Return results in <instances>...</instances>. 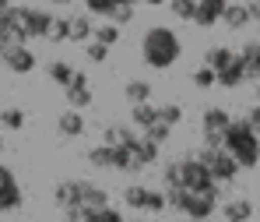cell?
<instances>
[{"label": "cell", "instance_id": "4fadbf2b", "mask_svg": "<svg viewBox=\"0 0 260 222\" xmlns=\"http://www.w3.org/2000/svg\"><path fill=\"white\" fill-rule=\"evenodd\" d=\"M53 201H56L60 212L71 208V205H81V180H63V183H56V187H53Z\"/></svg>", "mask_w": 260, "mask_h": 222}, {"label": "cell", "instance_id": "7bdbcfd3", "mask_svg": "<svg viewBox=\"0 0 260 222\" xmlns=\"http://www.w3.org/2000/svg\"><path fill=\"white\" fill-rule=\"evenodd\" d=\"M246 124L253 127V134H260V102L253 106V109H250V113H246Z\"/></svg>", "mask_w": 260, "mask_h": 222}, {"label": "cell", "instance_id": "ee69618b", "mask_svg": "<svg viewBox=\"0 0 260 222\" xmlns=\"http://www.w3.org/2000/svg\"><path fill=\"white\" fill-rule=\"evenodd\" d=\"M246 11H250V21H257V25H260V0H250Z\"/></svg>", "mask_w": 260, "mask_h": 222}, {"label": "cell", "instance_id": "8d00e7d4", "mask_svg": "<svg viewBox=\"0 0 260 222\" xmlns=\"http://www.w3.org/2000/svg\"><path fill=\"white\" fill-rule=\"evenodd\" d=\"M144 212H151V215L166 212V194H162V190H151V187H148V201H144Z\"/></svg>", "mask_w": 260, "mask_h": 222}, {"label": "cell", "instance_id": "83f0119b", "mask_svg": "<svg viewBox=\"0 0 260 222\" xmlns=\"http://www.w3.org/2000/svg\"><path fill=\"white\" fill-rule=\"evenodd\" d=\"M85 222H123V215H120V208L102 205V208H85Z\"/></svg>", "mask_w": 260, "mask_h": 222}, {"label": "cell", "instance_id": "60d3db41", "mask_svg": "<svg viewBox=\"0 0 260 222\" xmlns=\"http://www.w3.org/2000/svg\"><path fill=\"white\" fill-rule=\"evenodd\" d=\"M88 60H91V64H102V60H106V53H109V46H102V43H95V39H88Z\"/></svg>", "mask_w": 260, "mask_h": 222}, {"label": "cell", "instance_id": "f546056e", "mask_svg": "<svg viewBox=\"0 0 260 222\" xmlns=\"http://www.w3.org/2000/svg\"><path fill=\"white\" fill-rule=\"evenodd\" d=\"M46 39H49V43H67V39H71V18H53Z\"/></svg>", "mask_w": 260, "mask_h": 222}, {"label": "cell", "instance_id": "db71d44e", "mask_svg": "<svg viewBox=\"0 0 260 222\" xmlns=\"http://www.w3.org/2000/svg\"><path fill=\"white\" fill-rule=\"evenodd\" d=\"M123 222H127V219H123ZM130 222H134V219H130Z\"/></svg>", "mask_w": 260, "mask_h": 222}, {"label": "cell", "instance_id": "2e32d148", "mask_svg": "<svg viewBox=\"0 0 260 222\" xmlns=\"http://www.w3.org/2000/svg\"><path fill=\"white\" fill-rule=\"evenodd\" d=\"M130 155H134V162H137V170H144V166H151V162H158V145H155V141H148L144 134H137V141L130 145Z\"/></svg>", "mask_w": 260, "mask_h": 222}, {"label": "cell", "instance_id": "6da1fadb", "mask_svg": "<svg viewBox=\"0 0 260 222\" xmlns=\"http://www.w3.org/2000/svg\"><path fill=\"white\" fill-rule=\"evenodd\" d=\"M179 57H183V39L176 36V29L151 25V29L141 36V60H144L151 71H169Z\"/></svg>", "mask_w": 260, "mask_h": 222}, {"label": "cell", "instance_id": "e0dca14e", "mask_svg": "<svg viewBox=\"0 0 260 222\" xmlns=\"http://www.w3.org/2000/svg\"><path fill=\"white\" fill-rule=\"evenodd\" d=\"M221 215H225V222H253V201L250 198H232V201H225Z\"/></svg>", "mask_w": 260, "mask_h": 222}, {"label": "cell", "instance_id": "44dd1931", "mask_svg": "<svg viewBox=\"0 0 260 222\" xmlns=\"http://www.w3.org/2000/svg\"><path fill=\"white\" fill-rule=\"evenodd\" d=\"M81 205H85V208H102V205H109V194H106L99 183L81 180Z\"/></svg>", "mask_w": 260, "mask_h": 222}, {"label": "cell", "instance_id": "603a6c76", "mask_svg": "<svg viewBox=\"0 0 260 222\" xmlns=\"http://www.w3.org/2000/svg\"><path fill=\"white\" fill-rule=\"evenodd\" d=\"M46 74H49V81H53V85H60V89H63V85H71L74 67H71L67 60H53V64L46 67Z\"/></svg>", "mask_w": 260, "mask_h": 222}, {"label": "cell", "instance_id": "484cf974", "mask_svg": "<svg viewBox=\"0 0 260 222\" xmlns=\"http://www.w3.org/2000/svg\"><path fill=\"white\" fill-rule=\"evenodd\" d=\"M123 92H127L130 102H151V85H148L144 78H134V81H127V85H123Z\"/></svg>", "mask_w": 260, "mask_h": 222}, {"label": "cell", "instance_id": "cb8c5ba5", "mask_svg": "<svg viewBox=\"0 0 260 222\" xmlns=\"http://www.w3.org/2000/svg\"><path fill=\"white\" fill-rule=\"evenodd\" d=\"M236 53L229 49V46H211L208 53H204V67H211V71H221V67H229V60H232Z\"/></svg>", "mask_w": 260, "mask_h": 222}, {"label": "cell", "instance_id": "ab89813d", "mask_svg": "<svg viewBox=\"0 0 260 222\" xmlns=\"http://www.w3.org/2000/svg\"><path fill=\"white\" fill-rule=\"evenodd\" d=\"M162 187L169 190V187H183L179 183V162H166V170H162Z\"/></svg>", "mask_w": 260, "mask_h": 222}, {"label": "cell", "instance_id": "d6986e66", "mask_svg": "<svg viewBox=\"0 0 260 222\" xmlns=\"http://www.w3.org/2000/svg\"><path fill=\"white\" fill-rule=\"evenodd\" d=\"M221 25L232 29V32H243V29L250 25V11H246V4H229V7L221 11Z\"/></svg>", "mask_w": 260, "mask_h": 222}, {"label": "cell", "instance_id": "8992f818", "mask_svg": "<svg viewBox=\"0 0 260 222\" xmlns=\"http://www.w3.org/2000/svg\"><path fill=\"white\" fill-rule=\"evenodd\" d=\"M49 25H53V14H49L46 7H21V4H18V29H21L28 39L46 36Z\"/></svg>", "mask_w": 260, "mask_h": 222}, {"label": "cell", "instance_id": "4dcf8cb0", "mask_svg": "<svg viewBox=\"0 0 260 222\" xmlns=\"http://www.w3.org/2000/svg\"><path fill=\"white\" fill-rule=\"evenodd\" d=\"M91 39L95 43H102V46H113V43H120V25H95V32H91Z\"/></svg>", "mask_w": 260, "mask_h": 222}, {"label": "cell", "instance_id": "5bb4252c", "mask_svg": "<svg viewBox=\"0 0 260 222\" xmlns=\"http://www.w3.org/2000/svg\"><path fill=\"white\" fill-rule=\"evenodd\" d=\"M236 57L243 60L246 81H257V78H260V39H250V43H243V49H239Z\"/></svg>", "mask_w": 260, "mask_h": 222}, {"label": "cell", "instance_id": "d4e9b609", "mask_svg": "<svg viewBox=\"0 0 260 222\" xmlns=\"http://www.w3.org/2000/svg\"><path fill=\"white\" fill-rule=\"evenodd\" d=\"M85 159L95 170H113V145H95V148H88Z\"/></svg>", "mask_w": 260, "mask_h": 222}, {"label": "cell", "instance_id": "7dc6e473", "mask_svg": "<svg viewBox=\"0 0 260 222\" xmlns=\"http://www.w3.org/2000/svg\"><path fill=\"white\" fill-rule=\"evenodd\" d=\"M253 92H257V102H260V78L253 81Z\"/></svg>", "mask_w": 260, "mask_h": 222}, {"label": "cell", "instance_id": "816d5d0a", "mask_svg": "<svg viewBox=\"0 0 260 222\" xmlns=\"http://www.w3.org/2000/svg\"><path fill=\"white\" fill-rule=\"evenodd\" d=\"M116 4H137V0H116Z\"/></svg>", "mask_w": 260, "mask_h": 222}, {"label": "cell", "instance_id": "52a82bcc", "mask_svg": "<svg viewBox=\"0 0 260 222\" xmlns=\"http://www.w3.org/2000/svg\"><path fill=\"white\" fill-rule=\"evenodd\" d=\"M0 64H4L7 71H14V74H32V71H36V53L28 49V43H11Z\"/></svg>", "mask_w": 260, "mask_h": 222}, {"label": "cell", "instance_id": "f5cc1de1", "mask_svg": "<svg viewBox=\"0 0 260 222\" xmlns=\"http://www.w3.org/2000/svg\"><path fill=\"white\" fill-rule=\"evenodd\" d=\"M0 152H4V134H0Z\"/></svg>", "mask_w": 260, "mask_h": 222}, {"label": "cell", "instance_id": "ba28073f", "mask_svg": "<svg viewBox=\"0 0 260 222\" xmlns=\"http://www.w3.org/2000/svg\"><path fill=\"white\" fill-rule=\"evenodd\" d=\"M21 183L14 177V170H7V166H0V212H14V208H21Z\"/></svg>", "mask_w": 260, "mask_h": 222}, {"label": "cell", "instance_id": "7c38bea8", "mask_svg": "<svg viewBox=\"0 0 260 222\" xmlns=\"http://www.w3.org/2000/svg\"><path fill=\"white\" fill-rule=\"evenodd\" d=\"M243 81H246V71H243V60H239V57H232L229 67L215 71V85L218 89H239Z\"/></svg>", "mask_w": 260, "mask_h": 222}, {"label": "cell", "instance_id": "d590c367", "mask_svg": "<svg viewBox=\"0 0 260 222\" xmlns=\"http://www.w3.org/2000/svg\"><path fill=\"white\" fill-rule=\"evenodd\" d=\"M158 120L169 124V127H176V124L183 120V106H179V102H166V106H158Z\"/></svg>", "mask_w": 260, "mask_h": 222}, {"label": "cell", "instance_id": "1f68e13d", "mask_svg": "<svg viewBox=\"0 0 260 222\" xmlns=\"http://www.w3.org/2000/svg\"><path fill=\"white\" fill-rule=\"evenodd\" d=\"M123 201H127L130 208L144 212V201H148V187H141V183H130L127 190H123Z\"/></svg>", "mask_w": 260, "mask_h": 222}, {"label": "cell", "instance_id": "e575fe53", "mask_svg": "<svg viewBox=\"0 0 260 222\" xmlns=\"http://www.w3.org/2000/svg\"><path fill=\"white\" fill-rule=\"evenodd\" d=\"M109 21H113V25H120V29H123V25H130V21H134V4H113Z\"/></svg>", "mask_w": 260, "mask_h": 222}, {"label": "cell", "instance_id": "4316f807", "mask_svg": "<svg viewBox=\"0 0 260 222\" xmlns=\"http://www.w3.org/2000/svg\"><path fill=\"white\" fill-rule=\"evenodd\" d=\"M0 127H4V131H21V127H25V109H18V106L0 109Z\"/></svg>", "mask_w": 260, "mask_h": 222}, {"label": "cell", "instance_id": "d6a6232c", "mask_svg": "<svg viewBox=\"0 0 260 222\" xmlns=\"http://www.w3.org/2000/svg\"><path fill=\"white\" fill-rule=\"evenodd\" d=\"M169 11L179 21H193V11H197V0H169Z\"/></svg>", "mask_w": 260, "mask_h": 222}, {"label": "cell", "instance_id": "ffe728a7", "mask_svg": "<svg viewBox=\"0 0 260 222\" xmlns=\"http://www.w3.org/2000/svg\"><path fill=\"white\" fill-rule=\"evenodd\" d=\"M158 120V106H151V102H134L130 106V127H151Z\"/></svg>", "mask_w": 260, "mask_h": 222}, {"label": "cell", "instance_id": "c3c4849f", "mask_svg": "<svg viewBox=\"0 0 260 222\" xmlns=\"http://www.w3.org/2000/svg\"><path fill=\"white\" fill-rule=\"evenodd\" d=\"M11 4H14V0H0V7H11Z\"/></svg>", "mask_w": 260, "mask_h": 222}, {"label": "cell", "instance_id": "f1b7e54d", "mask_svg": "<svg viewBox=\"0 0 260 222\" xmlns=\"http://www.w3.org/2000/svg\"><path fill=\"white\" fill-rule=\"evenodd\" d=\"M14 29H18V4L0 7V39H11Z\"/></svg>", "mask_w": 260, "mask_h": 222}, {"label": "cell", "instance_id": "7a4b0ae2", "mask_svg": "<svg viewBox=\"0 0 260 222\" xmlns=\"http://www.w3.org/2000/svg\"><path fill=\"white\" fill-rule=\"evenodd\" d=\"M221 148L236 159L239 170H257L260 166V134H253V127L243 120H232L225 127V137H221Z\"/></svg>", "mask_w": 260, "mask_h": 222}, {"label": "cell", "instance_id": "f907efd6", "mask_svg": "<svg viewBox=\"0 0 260 222\" xmlns=\"http://www.w3.org/2000/svg\"><path fill=\"white\" fill-rule=\"evenodd\" d=\"M53 4H74V0H53Z\"/></svg>", "mask_w": 260, "mask_h": 222}, {"label": "cell", "instance_id": "277c9868", "mask_svg": "<svg viewBox=\"0 0 260 222\" xmlns=\"http://www.w3.org/2000/svg\"><path fill=\"white\" fill-rule=\"evenodd\" d=\"M197 159L208 166V173H211L218 183H232V180L239 177V166H236V159H232L225 148H208V145H204V148L197 152Z\"/></svg>", "mask_w": 260, "mask_h": 222}, {"label": "cell", "instance_id": "836d02e7", "mask_svg": "<svg viewBox=\"0 0 260 222\" xmlns=\"http://www.w3.org/2000/svg\"><path fill=\"white\" fill-rule=\"evenodd\" d=\"M144 137H148V141H155V145H166V141L173 137V127H169V124H162V120H155L151 127H144Z\"/></svg>", "mask_w": 260, "mask_h": 222}, {"label": "cell", "instance_id": "30bf717a", "mask_svg": "<svg viewBox=\"0 0 260 222\" xmlns=\"http://www.w3.org/2000/svg\"><path fill=\"white\" fill-rule=\"evenodd\" d=\"M63 95H67V106L71 109H88L91 106V89H88V78L81 71H74L71 85H63Z\"/></svg>", "mask_w": 260, "mask_h": 222}, {"label": "cell", "instance_id": "7402d4cb", "mask_svg": "<svg viewBox=\"0 0 260 222\" xmlns=\"http://www.w3.org/2000/svg\"><path fill=\"white\" fill-rule=\"evenodd\" d=\"M91 32H95L91 14H78V18H71V39H74V43H88Z\"/></svg>", "mask_w": 260, "mask_h": 222}, {"label": "cell", "instance_id": "74e56055", "mask_svg": "<svg viewBox=\"0 0 260 222\" xmlns=\"http://www.w3.org/2000/svg\"><path fill=\"white\" fill-rule=\"evenodd\" d=\"M113 4H116V0H85V7H88V14H91V18H109Z\"/></svg>", "mask_w": 260, "mask_h": 222}, {"label": "cell", "instance_id": "f6af8a7d", "mask_svg": "<svg viewBox=\"0 0 260 222\" xmlns=\"http://www.w3.org/2000/svg\"><path fill=\"white\" fill-rule=\"evenodd\" d=\"M137 4H144V7H162V4H169V0H137Z\"/></svg>", "mask_w": 260, "mask_h": 222}, {"label": "cell", "instance_id": "3957f363", "mask_svg": "<svg viewBox=\"0 0 260 222\" xmlns=\"http://www.w3.org/2000/svg\"><path fill=\"white\" fill-rule=\"evenodd\" d=\"M179 183H183L186 190H193V194H215V198H221V183L208 173V166H204L197 155L179 159Z\"/></svg>", "mask_w": 260, "mask_h": 222}, {"label": "cell", "instance_id": "bcb514c9", "mask_svg": "<svg viewBox=\"0 0 260 222\" xmlns=\"http://www.w3.org/2000/svg\"><path fill=\"white\" fill-rule=\"evenodd\" d=\"M7 46H11V39H0V60H4V53H7Z\"/></svg>", "mask_w": 260, "mask_h": 222}, {"label": "cell", "instance_id": "ac0fdd59", "mask_svg": "<svg viewBox=\"0 0 260 222\" xmlns=\"http://www.w3.org/2000/svg\"><path fill=\"white\" fill-rule=\"evenodd\" d=\"M134 141H137V131L130 124H109L102 131V145H123V148H130Z\"/></svg>", "mask_w": 260, "mask_h": 222}, {"label": "cell", "instance_id": "681fc988", "mask_svg": "<svg viewBox=\"0 0 260 222\" xmlns=\"http://www.w3.org/2000/svg\"><path fill=\"white\" fill-rule=\"evenodd\" d=\"M183 222H211V219H183Z\"/></svg>", "mask_w": 260, "mask_h": 222}, {"label": "cell", "instance_id": "9c48e42d", "mask_svg": "<svg viewBox=\"0 0 260 222\" xmlns=\"http://www.w3.org/2000/svg\"><path fill=\"white\" fill-rule=\"evenodd\" d=\"M215 208H218L215 194H193V190H186V201H183V215L186 219H211Z\"/></svg>", "mask_w": 260, "mask_h": 222}, {"label": "cell", "instance_id": "8fae6325", "mask_svg": "<svg viewBox=\"0 0 260 222\" xmlns=\"http://www.w3.org/2000/svg\"><path fill=\"white\" fill-rule=\"evenodd\" d=\"M229 7V0H197V11H193V25L197 29H215L221 21V11Z\"/></svg>", "mask_w": 260, "mask_h": 222}, {"label": "cell", "instance_id": "9a60e30c", "mask_svg": "<svg viewBox=\"0 0 260 222\" xmlns=\"http://www.w3.org/2000/svg\"><path fill=\"white\" fill-rule=\"evenodd\" d=\"M85 117H81V109H67V113H60L56 117V134L60 137H81L85 134Z\"/></svg>", "mask_w": 260, "mask_h": 222}, {"label": "cell", "instance_id": "f35d334b", "mask_svg": "<svg viewBox=\"0 0 260 222\" xmlns=\"http://www.w3.org/2000/svg\"><path fill=\"white\" fill-rule=\"evenodd\" d=\"M193 85H197V89H215V71L201 64V67L193 71Z\"/></svg>", "mask_w": 260, "mask_h": 222}, {"label": "cell", "instance_id": "b9f144b4", "mask_svg": "<svg viewBox=\"0 0 260 222\" xmlns=\"http://www.w3.org/2000/svg\"><path fill=\"white\" fill-rule=\"evenodd\" d=\"M63 222H85V205H71V208H63Z\"/></svg>", "mask_w": 260, "mask_h": 222}, {"label": "cell", "instance_id": "5b68a950", "mask_svg": "<svg viewBox=\"0 0 260 222\" xmlns=\"http://www.w3.org/2000/svg\"><path fill=\"white\" fill-rule=\"evenodd\" d=\"M232 124V117H229V109H221V106H208L204 113H201V134H204V145L208 148H221V137H225V127Z\"/></svg>", "mask_w": 260, "mask_h": 222}]
</instances>
